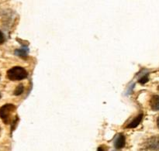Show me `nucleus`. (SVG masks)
Segmentation results:
<instances>
[{
	"label": "nucleus",
	"instance_id": "nucleus-11",
	"mask_svg": "<svg viewBox=\"0 0 159 151\" xmlns=\"http://www.w3.org/2000/svg\"><path fill=\"white\" fill-rule=\"evenodd\" d=\"M157 126H158V127L159 128V117L158 118V119H157Z\"/></svg>",
	"mask_w": 159,
	"mask_h": 151
},
{
	"label": "nucleus",
	"instance_id": "nucleus-13",
	"mask_svg": "<svg viewBox=\"0 0 159 151\" xmlns=\"http://www.w3.org/2000/svg\"><path fill=\"white\" fill-rule=\"evenodd\" d=\"M0 98H1V94H0Z\"/></svg>",
	"mask_w": 159,
	"mask_h": 151
},
{
	"label": "nucleus",
	"instance_id": "nucleus-3",
	"mask_svg": "<svg viewBox=\"0 0 159 151\" xmlns=\"http://www.w3.org/2000/svg\"><path fill=\"white\" fill-rule=\"evenodd\" d=\"M146 147L148 150H159V140L156 137H152L148 140Z\"/></svg>",
	"mask_w": 159,
	"mask_h": 151
},
{
	"label": "nucleus",
	"instance_id": "nucleus-8",
	"mask_svg": "<svg viewBox=\"0 0 159 151\" xmlns=\"http://www.w3.org/2000/svg\"><path fill=\"white\" fill-rule=\"evenodd\" d=\"M23 91H24V87H23V85H22V84H20V85H19L18 86L16 87V88L15 91H14L13 94L15 95H20L23 94Z\"/></svg>",
	"mask_w": 159,
	"mask_h": 151
},
{
	"label": "nucleus",
	"instance_id": "nucleus-7",
	"mask_svg": "<svg viewBox=\"0 0 159 151\" xmlns=\"http://www.w3.org/2000/svg\"><path fill=\"white\" fill-rule=\"evenodd\" d=\"M28 52H29V49L27 47H23L20 48V49L16 50L14 54L16 56H19V57H24L28 55Z\"/></svg>",
	"mask_w": 159,
	"mask_h": 151
},
{
	"label": "nucleus",
	"instance_id": "nucleus-1",
	"mask_svg": "<svg viewBox=\"0 0 159 151\" xmlns=\"http://www.w3.org/2000/svg\"><path fill=\"white\" fill-rule=\"evenodd\" d=\"M16 107L13 104H6L0 108V119L5 124H9L12 122V115L16 112Z\"/></svg>",
	"mask_w": 159,
	"mask_h": 151
},
{
	"label": "nucleus",
	"instance_id": "nucleus-14",
	"mask_svg": "<svg viewBox=\"0 0 159 151\" xmlns=\"http://www.w3.org/2000/svg\"><path fill=\"white\" fill-rule=\"evenodd\" d=\"M158 90H159V87H158Z\"/></svg>",
	"mask_w": 159,
	"mask_h": 151
},
{
	"label": "nucleus",
	"instance_id": "nucleus-6",
	"mask_svg": "<svg viewBox=\"0 0 159 151\" xmlns=\"http://www.w3.org/2000/svg\"><path fill=\"white\" fill-rule=\"evenodd\" d=\"M143 119V114L141 113V114H140L139 116H137L136 118H135L134 119L133 121H132L131 122H130V123L127 125V128H130V129H133V128H136L137 127H138V125H139L140 123H141V120H142Z\"/></svg>",
	"mask_w": 159,
	"mask_h": 151
},
{
	"label": "nucleus",
	"instance_id": "nucleus-9",
	"mask_svg": "<svg viewBox=\"0 0 159 151\" xmlns=\"http://www.w3.org/2000/svg\"><path fill=\"white\" fill-rule=\"evenodd\" d=\"M147 82H148V74L143 76V77L139 80V82L141 84H145Z\"/></svg>",
	"mask_w": 159,
	"mask_h": 151
},
{
	"label": "nucleus",
	"instance_id": "nucleus-2",
	"mask_svg": "<svg viewBox=\"0 0 159 151\" xmlns=\"http://www.w3.org/2000/svg\"><path fill=\"white\" fill-rule=\"evenodd\" d=\"M28 73L23 68L16 66L7 71V78L10 81H21L26 78Z\"/></svg>",
	"mask_w": 159,
	"mask_h": 151
},
{
	"label": "nucleus",
	"instance_id": "nucleus-5",
	"mask_svg": "<svg viewBox=\"0 0 159 151\" xmlns=\"http://www.w3.org/2000/svg\"><path fill=\"white\" fill-rule=\"evenodd\" d=\"M151 108L154 111H159V95H154L150 101Z\"/></svg>",
	"mask_w": 159,
	"mask_h": 151
},
{
	"label": "nucleus",
	"instance_id": "nucleus-10",
	"mask_svg": "<svg viewBox=\"0 0 159 151\" xmlns=\"http://www.w3.org/2000/svg\"><path fill=\"white\" fill-rule=\"evenodd\" d=\"M6 41V38H5V36L3 34V33L0 30V44H2Z\"/></svg>",
	"mask_w": 159,
	"mask_h": 151
},
{
	"label": "nucleus",
	"instance_id": "nucleus-4",
	"mask_svg": "<svg viewBox=\"0 0 159 151\" xmlns=\"http://www.w3.org/2000/svg\"><path fill=\"white\" fill-rule=\"evenodd\" d=\"M124 146H125V136L122 134H119L114 140L115 148L120 150L124 148Z\"/></svg>",
	"mask_w": 159,
	"mask_h": 151
},
{
	"label": "nucleus",
	"instance_id": "nucleus-12",
	"mask_svg": "<svg viewBox=\"0 0 159 151\" xmlns=\"http://www.w3.org/2000/svg\"><path fill=\"white\" fill-rule=\"evenodd\" d=\"M0 79H1V75H0Z\"/></svg>",
	"mask_w": 159,
	"mask_h": 151
}]
</instances>
